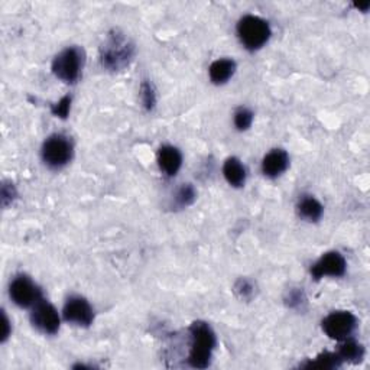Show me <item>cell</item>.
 I'll return each mask as SVG.
<instances>
[{
  "mask_svg": "<svg viewBox=\"0 0 370 370\" xmlns=\"http://www.w3.org/2000/svg\"><path fill=\"white\" fill-rule=\"evenodd\" d=\"M31 323L38 332L47 336H54L60 330L61 319L56 307L49 304L48 301L43 299L35 307H32Z\"/></svg>",
  "mask_w": 370,
  "mask_h": 370,
  "instance_id": "ba28073f",
  "label": "cell"
},
{
  "mask_svg": "<svg viewBox=\"0 0 370 370\" xmlns=\"http://www.w3.org/2000/svg\"><path fill=\"white\" fill-rule=\"evenodd\" d=\"M290 168V155L285 149H272L262 159V174L266 178H278Z\"/></svg>",
  "mask_w": 370,
  "mask_h": 370,
  "instance_id": "8fae6325",
  "label": "cell"
},
{
  "mask_svg": "<svg viewBox=\"0 0 370 370\" xmlns=\"http://www.w3.org/2000/svg\"><path fill=\"white\" fill-rule=\"evenodd\" d=\"M236 68L238 65L235 60H231V58L216 60L214 62H211L209 68V76H210L211 83L216 86L226 84L227 81L235 76Z\"/></svg>",
  "mask_w": 370,
  "mask_h": 370,
  "instance_id": "4fadbf2b",
  "label": "cell"
},
{
  "mask_svg": "<svg viewBox=\"0 0 370 370\" xmlns=\"http://www.w3.org/2000/svg\"><path fill=\"white\" fill-rule=\"evenodd\" d=\"M336 353L338 354V358H340L343 365L345 363L358 365V363L363 362L366 350H365V346L362 345V343L356 341L350 337V338L340 341V346L336 350Z\"/></svg>",
  "mask_w": 370,
  "mask_h": 370,
  "instance_id": "5bb4252c",
  "label": "cell"
},
{
  "mask_svg": "<svg viewBox=\"0 0 370 370\" xmlns=\"http://www.w3.org/2000/svg\"><path fill=\"white\" fill-rule=\"evenodd\" d=\"M84 61L86 56L83 49L76 45L67 47L52 60L51 70L62 83L74 84L78 81L81 71H83Z\"/></svg>",
  "mask_w": 370,
  "mask_h": 370,
  "instance_id": "3957f363",
  "label": "cell"
},
{
  "mask_svg": "<svg viewBox=\"0 0 370 370\" xmlns=\"http://www.w3.org/2000/svg\"><path fill=\"white\" fill-rule=\"evenodd\" d=\"M343 363L336 351H324L319 354L314 360H308L301 365L304 369H320V370H332L341 367Z\"/></svg>",
  "mask_w": 370,
  "mask_h": 370,
  "instance_id": "e0dca14e",
  "label": "cell"
},
{
  "mask_svg": "<svg viewBox=\"0 0 370 370\" xmlns=\"http://www.w3.org/2000/svg\"><path fill=\"white\" fill-rule=\"evenodd\" d=\"M358 317L351 311L338 310L324 317L321 327L327 337L336 341H343L353 336L356 328H358Z\"/></svg>",
  "mask_w": 370,
  "mask_h": 370,
  "instance_id": "8992f818",
  "label": "cell"
},
{
  "mask_svg": "<svg viewBox=\"0 0 370 370\" xmlns=\"http://www.w3.org/2000/svg\"><path fill=\"white\" fill-rule=\"evenodd\" d=\"M141 103L146 112H152L157 106V90L149 80H143L139 89Z\"/></svg>",
  "mask_w": 370,
  "mask_h": 370,
  "instance_id": "d6986e66",
  "label": "cell"
},
{
  "mask_svg": "<svg viewBox=\"0 0 370 370\" xmlns=\"http://www.w3.org/2000/svg\"><path fill=\"white\" fill-rule=\"evenodd\" d=\"M9 295L13 304H16L21 308H32L39 301L44 299L43 290L23 273L12 279L9 285Z\"/></svg>",
  "mask_w": 370,
  "mask_h": 370,
  "instance_id": "52a82bcc",
  "label": "cell"
},
{
  "mask_svg": "<svg viewBox=\"0 0 370 370\" xmlns=\"http://www.w3.org/2000/svg\"><path fill=\"white\" fill-rule=\"evenodd\" d=\"M297 213L298 216L305 222L315 223L319 222L324 214L323 204L312 196H303L299 197L297 203Z\"/></svg>",
  "mask_w": 370,
  "mask_h": 370,
  "instance_id": "9a60e30c",
  "label": "cell"
},
{
  "mask_svg": "<svg viewBox=\"0 0 370 370\" xmlns=\"http://www.w3.org/2000/svg\"><path fill=\"white\" fill-rule=\"evenodd\" d=\"M158 165L163 174H167L168 176H175L183 167L181 150L171 145L162 146L158 150Z\"/></svg>",
  "mask_w": 370,
  "mask_h": 370,
  "instance_id": "7c38bea8",
  "label": "cell"
},
{
  "mask_svg": "<svg viewBox=\"0 0 370 370\" xmlns=\"http://www.w3.org/2000/svg\"><path fill=\"white\" fill-rule=\"evenodd\" d=\"M188 332L191 336L188 365L194 369H207L211 365L217 345L216 333L205 321H194Z\"/></svg>",
  "mask_w": 370,
  "mask_h": 370,
  "instance_id": "7a4b0ae2",
  "label": "cell"
},
{
  "mask_svg": "<svg viewBox=\"0 0 370 370\" xmlns=\"http://www.w3.org/2000/svg\"><path fill=\"white\" fill-rule=\"evenodd\" d=\"M0 196H2V197H0V198H2V205L6 209L8 205H10L13 201H15V198L18 197L15 185H13L12 183H3L2 193H0Z\"/></svg>",
  "mask_w": 370,
  "mask_h": 370,
  "instance_id": "cb8c5ba5",
  "label": "cell"
},
{
  "mask_svg": "<svg viewBox=\"0 0 370 370\" xmlns=\"http://www.w3.org/2000/svg\"><path fill=\"white\" fill-rule=\"evenodd\" d=\"M71 95H64V97L51 106V113L56 116V117H60V119H67L68 115H70V111H71Z\"/></svg>",
  "mask_w": 370,
  "mask_h": 370,
  "instance_id": "44dd1931",
  "label": "cell"
},
{
  "mask_svg": "<svg viewBox=\"0 0 370 370\" xmlns=\"http://www.w3.org/2000/svg\"><path fill=\"white\" fill-rule=\"evenodd\" d=\"M74 157V145L68 136L54 133L45 139L41 148V158L49 170L58 171L67 167Z\"/></svg>",
  "mask_w": 370,
  "mask_h": 370,
  "instance_id": "277c9868",
  "label": "cell"
},
{
  "mask_svg": "<svg viewBox=\"0 0 370 370\" xmlns=\"http://www.w3.org/2000/svg\"><path fill=\"white\" fill-rule=\"evenodd\" d=\"M135 44L120 30L115 28L107 34L100 47V64L108 71H122L135 58Z\"/></svg>",
  "mask_w": 370,
  "mask_h": 370,
  "instance_id": "6da1fadb",
  "label": "cell"
},
{
  "mask_svg": "<svg viewBox=\"0 0 370 370\" xmlns=\"http://www.w3.org/2000/svg\"><path fill=\"white\" fill-rule=\"evenodd\" d=\"M223 175L226 178V181L229 183V185H231L233 188L243 187L244 183H246V176H248L242 161L239 158H236V157L227 158L224 161Z\"/></svg>",
  "mask_w": 370,
  "mask_h": 370,
  "instance_id": "2e32d148",
  "label": "cell"
},
{
  "mask_svg": "<svg viewBox=\"0 0 370 370\" xmlns=\"http://www.w3.org/2000/svg\"><path fill=\"white\" fill-rule=\"evenodd\" d=\"M235 292L242 299H251L255 295V285L249 279L240 278L235 285Z\"/></svg>",
  "mask_w": 370,
  "mask_h": 370,
  "instance_id": "7402d4cb",
  "label": "cell"
},
{
  "mask_svg": "<svg viewBox=\"0 0 370 370\" xmlns=\"http://www.w3.org/2000/svg\"><path fill=\"white\" fill-rule=\"evenodd\" d=\"M2 324H3V332H2V337H0V341L5 343L12 334V324L5 311H2Z\"/></svg>",
  "mask_w": 370,
  "mask_h": 370,
  "instance_id": "d4e9b609",
  "label": "cell"
},
{
  "mask_svg": "<svg viewBox=\"0 0 370 370\" xmlns=\"http://www.w3.org/2000/svg\"><path fill=\"white\" fill-rule=\"evenodd\" d=\"M253 119H255V115H253V112L251 111V108L239 107L238 111L235 112V116H233V123H235V126H236L238 130L244 132V130H248L252 126Z\"/></svg>",
  "mask_w": 370,
  "mask_h": 370,
  "instance_id": "ffe728a7",
  "label": "cell"
},
{
  "mask_svg": "<svg viewBox=\"0 0 370 370\" xmlns=\"http://www.w3.org/2000/svg\"><path fill=\"white\" fill-rule=\"evenodd\" d=\"M175 198V207L178 209H185L189 207L197 200V191L193 184H183L180 188L176 189V193L174 196Z\"/></svg>",
  "mask_w": 370,
  "mask_h": 370,
  "instance_id": "ac0fdd59",
  "label": "cell"
},
{
  "mask_svg": "<svg viewBox=\"0 0 370 370\" xmlns=\"http://www.w3.org/2000/svg\"><path fill=\"white\" fill-rule=\"evenodd\" d=\"M347 262L346 257L337 251L324 253L317 262L311 266V277L315 281H320L325 277L341 278L346 275Z\"/></svg>",
  "mask_w": 370,
  "mask_h": 370,
  "instance_id": "9c48e42d",
  "label": "cell"
},
{
  "mask_svg": "<svg viewBox=\"0 0 370 370\" xmlns=\"http://www.w3.org/2000/svg\"><path fill=\"white\" fill-rule=\"evenodd\" d=\"M62 319L78 327H90L94 321V310L84 297L73 295L65 301Z\"/></svg>",
  "mask_w": 370,
  "mask_h": 370,
  "instance_id": "30bf717a",
  "label": "cell"
},
{
  "mask_svg": "<svg viewBox=\"0 0 370 370\" xmlns=\"http://www.w3.org/2000/svg\"><path fill=\"white\" fill-rule=\"evenodd\" d=\"M236 32L242 45L248 51H257L268 44L272 35L269 23L255 15H244L239 19Z\"/></svg>",
  "mask_w": 370,
  "mask_h": 370,
  "instance_id": "5b68a950",
  "label": "cell"
},
{
  "mask_svg": "<svg viewBox=\"0 0 370 370\" xmlns=\"http://www.w3.org/2000/svg\"><path fill=\"white\" fill-rule=\"evenodd\" d=\"M285 303L290 308L303 307V304L305 303V295L303 290H299V288H297V290H291L290 294H288V297L285 298Z\"/></svg>",
  "mask_w": 370,
  "mask_h": 370,
  "instance_id": "603a6c76",
  "label": "cell"
}]
</instances>
